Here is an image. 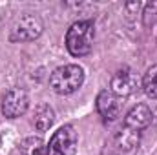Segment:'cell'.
Wrapping results in <instances>:
<instances>
[{
    "instance_id": "9",
    "label": "cell",
    "mask_w": 157,
    "mask_h": 155,
    "mask_svg": "<svg viewBox=\"0 0 157 155\" xmlns=\"http://www.w3.org/2000/svg\"><path fill=\"white\" fill-rule=\"evenodd\" d=\"M139 141H141L139 131H133L130 128H122L113 135V146L122 153H128V152L135 150L139 146Z\"/></svg>"
},
{
    "instance_id": "11",
    "label": "cell",
    "mask_w": 157,
    "mask_h": 155,
    "mask_svg": "<svg viewBox=\"0 0 157 155\" xmlns=\"http://www.w3.org/2000/svg\"><path fill=\"white\" fill-rule=\"evenodd\" d=\"M20 155H48V148L40 137H28L18 144Z\"/></svg>"
},
{
    "instance_id": "8",
    "label": "cell",
    "mask_w": 157,
    "mask_h": 155,
    "mask_svg": "<svg viewBox=\"0 0 157 155\" xmlns=\"http://www.w3.org/2000/svg\"><path fill=\"white\" fill-rule=\"evenodd\" d=\"M154 122V112L146 104H135L124 117V128H130L133 131H143Z\"/></svg>"
},
{
    "instance_id": "1",
    "label": "cell",
    "mask_w": 157,
    "mask_h": 155,
    "mask_svg": "<svg viewBox=\"0 0 157 155\" xmlns=\"http://www.w3.org/2000/svg\"><path fill=\"white\" fill-rule=\"evenodd\" d=\"M95 39V26L91 20H77L66 33V49L73 57H84L91 51Z\"/></svg>"
},
{
    "instance_id": "2",
    "label": "cell",
    "mask_w": 157,
    "mask_h": 155,
    "mask_svg": "<svg viewBox=\"0 0 157 155\" xmlns=\"http://www.w3.org/2000/svg\"><path fill=\"white\" fill-rule=\"evenodd\" d=\"M84 82V70L77 64H66L57 68L49 75V86L59 95H71L75 93Z\"/></svg>"
},
{
    "instance_id": "13",
    "label": "cell",
    "mask_w": 157,
    "mask_h": 155,
    "mask_svg": "<svg viewBox=\"0 0 157 155\" xmlns=\"http://www.w3.org/2000/svg\"><path fill=\"white\" fill-rule=\"evenodd\" d=\"M144 24L150 20V17H152V22L157 18V2H150V4H146L144 6Z\"/></svg>"
},
{
    "instance_id": "10",
    "label": "cell",
    "mask_w": 157,
    "mask_h": 155,
    "mask_svg": "<svg viewBox=\"0 0 157 155\" xmlns=\"http://www.w3.org/2000/svg\"><path fill=\"white\" fill-rule=\"evenodd\" d=\"M53 122H55V112H53V108L48 106V104L37 106L35 117H33L35 128H37L39 131H46V130H49V128L53 126Z\"/></svg>"
},
{
    "instance_id": "4",
    "label": "cell",
    "mask_w": 157,
    "mask_h": 155,
    "mask_svg": "<svg viewBox=\"0 0 157 155\" xmlns=\"http://www.w3.org/2000/svg\"><path fill=\"white\" fill-rule=\"evenodd\" d=\"M77 144L78 137L75 128L71 124H64L53 133L46 148H48V155H75Z\"/></svg>"
},
{
    "instance_id": "5",
    "label": "cell",
    "mask_w": 157,
    "mask_h": 155,
    "mask_svg": "<svg viewBox=\"0 0 157 155\" xmlns=\"http://www.w3.org/2000/svg\"><path fill=\"white\" fill-rule=\"evenodd\" d=\"M29 108V97L28 91L22 88H11L2 97V113L7 119L22 117Z\"/></svg>"
},
{
    "instance_id": "7",
    "label": "cell",
    "mask_w": 157,
    "mask_h": 155,
    "mask_svg": "<svg viewBox=\"0 0 157 155\" xmlns=\"http://www.w3.org/2000/svg\"><path fill=\"white\" fill-rule=\"evenodd\" d=\"M95 106H97L99 115L104 120H115L121 115V110H122V99L117 97L112 89H102L97 95Z\"/></svg>"
},
{
    "instance_id": "3",
    "label": "cell",
    "mask_w": 157,
    "mask_h": 155,
    "mask_svg": "<svg viewBox=\"0 0 157 155\" xmlns=\"http://www.w3.org/2000/svg\"><path fill=\"white\" fill-rule=\"evenodd\" d=\"M42 31H44V22L39 15L24 13L15 20V24L11 28L9 40L11 42H31V40L39 39Z\"/></svg>"
},
{
    "instance_id": "6",
    "label": "cell",
    "mask_w": 157,
    "mask_h": 155,
    "mask_svg": "<svg viewBox=\"0 0 157 155\" xmlns=\"http://www.w3.org/2000/svg\"><path fill=\"white\" fill-rule=\"evenodd\" d=\"M139 86H141V82H139L137 73L132 68H128V66L121 68L117 73L112 77V91L117 97H121V99L135 93L139 89Z\"/></svg>"
},
{
    "instance_id": "12",
    "label": "cell",
    "mask_w": 157,
    "mask_h": 155,
    "mask_svg": "<svg viewBox=\"0 0 157 155\" xmlns=\"http://www.w3.org/2000/svg\"><path fill=\"white\" fill-rule=\"evenodd\" d=\"M141 88L150 99H157V64L148 68V71L141 80Z\"/></svg>"
}]
</instances>
